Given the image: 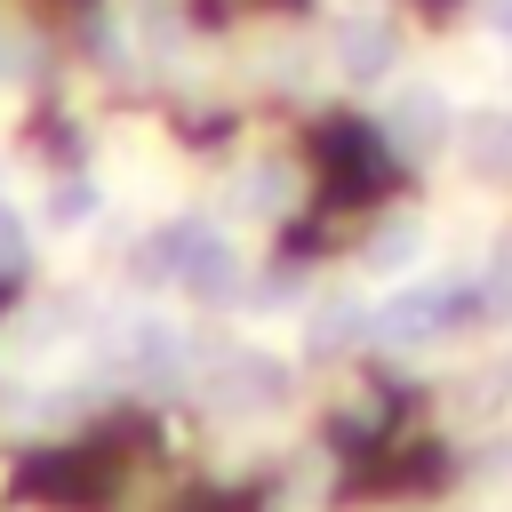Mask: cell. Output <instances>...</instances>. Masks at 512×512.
<instances>
[{
	"label": "cell",
	"mask_w": 512,
	"mask_h": 512,
	"mask_svg": "<svg viewBox=\"0 0 512 512\" xmlns=\"http://www.w3.org/2000/svg\"><path fill=\"white\" fill-rule=\"evenodd\" d=\"M448 128H456V112H448V88H440V80H408V88L384 104V136H392L400 152H440Z\"/></svg>",
	"instance_id": "cell-1"
},
{
	"label": "cell",
	"mask_w": 512,
	"mask_h": 512,
	"mask_svg": "<svg viewBox=\"0 0 512 512\" xmlns=\"http://www.w3.org/2000/svg\"><path fill=\"white\" fill-rule=\"evenodd\" d=\"M456 288L448 280H416V288H400V296H384V312H376V336L384 344H432L448 320H456Z\"/></svg>",
	"instance_id": "cell-2"
},
{
	"label": "cell",
	"mask_w": 512,
	"mask_h": 512,
	"mask_svg": "<svg viewBox=\"0 0 512 512\" xmlns=\"http://www.w3.org/2000/svg\"><path fill=\"white\" fill-rule=\"evenodd\" d=\"M112 360H120L128 376H176V368H184V328L160 320V312H136V320L112 328Z\"/></svg>",
	"instance_id": "cell-3"
},
{
	"label": "cell",
	"mask_w": 512,
	"mask_h": 512,
	"mask_svg": "<svg viewBox=\"0 0 512 512\" xmlns=\"http://www.w3.org/2000/svg\"><path fill=\"white\" fill-rule=\"evenodd\" d=\"M392 24L384 16H344V32H336V64H344V80H384L392 72Z\"/></svg>",
	"instance_id": "cell-4"
},
{
	"label": "cell",
	"mask_w": 512,
	"mask_h": 512,
	"mask_svg": "<svg viewBox=\"0 0 512 512\" xmlns=\"http://www.w3.org/2000/svg\"><path fill=\"white\" fill-rule=\"evenodd\" d=\"M216 400H224V408H264V400H280V360L232 352V360L216 368Z\"/></svg>",
	"instance_id": "cell-5"
},
{
	"label": "cell",
	"mask_w": 512,
	"mask_h": 512,
	"mask_svg": "<svg viewBox=\"0 0 512 512\" xmlns=\"http://www.w3.org/2000/svg\"><path fill=\"white\" fill-rule=\"evenodd\" d=\"M200 240H208V224H200V216L160 224V232L144 240V280H184V272H192V256H200Z\"/></svg>",
	"instance_id": "cell-6"
},
{
	"label": "cell",
	"mask_w": 512,
	"mask_h": 512,
	"mask_svg": "<svg viewBox=\"0 0 512 512\" xmlns=\"http://www.w3.org/2000/svg\"><path fill=\"white\" fill-rule=\"evenodd\" d=\"M184 288H192V296H208V304L240 296V256H232V248L208 232V240H200V256H192V272H184Z\"/></svg>",
	"instance_id": "cell-7"
},
{
	"label": "cell",
	"mask_w": 512,
	"mask_h": 512,
	"mask_svg": "<svg viewBox=\"0 0 512 512\" xmlns=\"http://www.w3.org/2000/svg\"><path fill=\"white\" fill-rule=\"evenodd\" d=\"M464 160H472L480 176H512V112H480V120L464 128Z\"/></svg>",
	"instance_id": "cell-8"
},
{
	"label": "cell",
	"mask_w": 512,
	"mask_h": 512,
	"mask_svg": "<svg viewBox=\"0 0 512 512\" xmlns=\"http://www.w3.org/2000/svg\"><path fill=\"white\" fill-rule=\"evenodd\" d=\"M416 256H424V224H416V216H392V224L368 240V272H408Z\"/></svg>",
	"instance_id": "cell-9"
},
{
	"label": "cell",
	"mask_w": 512,
	"mask_h": 512,
	"mask_svg": "<svg viewBox=\"0 0 512 512\" xmlns=\"http://www.w3.org/2000/svg\"><path fill=\"white\" fill-rule=\"evenodd\" d=\"M240 200H248V216H272V208L288 200V168H280V160L248 168V176H240Z\"/></svg>",
	"instance_id": "cell-10"
},
{
	"label": "cell",
	"mask_w": 512,
	"mask_h": 512,
	"mask_svg": "<svg viewBox=\"0 0 512 512\" xmlns=\"http://www.w3.org/2000/svg\"><path fill=\"white\" fill-rule=\"evenodd\" d=\"M48 216H56L64 232H72V224H88V216H96V184H88V176H64V184L48 192Z\"/></svg>",
	"instance_id": "cell-11"
},
{
	"label": "cell",
	"mask_w": 512,
	"mask_h": 512,
	"mask_svg": "<svg viewBox=\"0 0 512 512\" xmlns=\"http://www.w3.org/2000/svg\"><path fill=\"white\" fill-rule=\"evenodd\" d=\"M480 304H488V312H512V232H504L496 256L480 264Z\"/></svg>",
	"instance_id": "cell-12"
},
{
	"label": "cell",
	"mask_w": 512,
	"mask_h": 512,
	"mask_svg": "<svg viewBox=\"0 0 512 512\" xmlns=\"http://www.w3.org/2000/svg\"><path fill=\"white\" fill-rule=\"evenodd\" d=\"M352 328H360V312H352L344 296H328V304L312 312V352H336V344H344Z\"/></svg>",
	"instance_id": "cell-13"
},
{
	"label": "cell",
	"mask_w": 512,
	"mask_h": 512,
	"mask_svg": "<svg viewBox=\"0 0 512 512\" xmlns=\"http://www.w3.org/2000/svg\"><path fill=\"white\" fill-rule=\"evenodd\" d=\"M24 256H32V224H24V216L0 200V272H16Z\"/></svg>",
	"instance_id": "cell-14"
},
{
	"label": "cell",
	"mask_w": 512,
	"mask_h": 512,
	"mask_svg": "<svg viewBox=\"0 0 512 512\" xmlns=\"http://www.w3.org/2000/svg\"><path fill=\"white\" fill-rule=\"evenodd\" d=\"M488 24H496V32L512 40V0H488Z\"/></svg>",
	"instance_id": "cell-15"
}]
</instances>
